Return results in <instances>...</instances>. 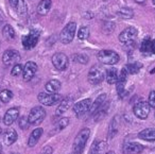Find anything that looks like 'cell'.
Returning <instances> with one entry per match:
<instances>
[{
	"instance_id": "obj_43",
	"label": "cell",
	"mask_w": 155,
	"mask_h": 154,
	"mask_svg": "<svg viewBox=\"0 0 155 154\" xmlns=\"http://www.w3.org/2000/svg\"><path fill=\"white\" fill-rule=\"evenodd\" d=\"M11 154H18V153H16V152H13V153H11Z\"/></svg>"
},
{
	"instance_id": "obj_28",
	"label": "cell",
	"mask_w": 155,
	"mask_h": 154,
	"mask_svg": "<svg viewBox=\"0 0 155 154\" xmlns=\"http://www.w3.org/2000/svg\"><path fill=\"white\" fill-rule=\"evenodd\" d=\"M88 35H89V29L85 26L81 27V28L79 29V31H78V38L81 39V41L86 39L87 37H88Z\"/></svg>"
},
{
	"instance_id": "obj_8",
	"label": "cell",
	"mask_w": 155,
	"mask_h": 154,
	"mask_svg": "<svg viewBox=\"0 0 155 154\" xmlns=\"http://www.w3.org/2000/svg\"><path fill=\"white\" fill-rule=\"evenodd\" d=\"M91 104H93L91 99H84L82 101H79L73 105V113L77 117H82L87 112H89Z\"/></svg>"
},
{
	"instance_id": "obj_11",
	"label": "cell",
	"mask_w": 155,
	"mask_h": 154,
	"mask_svg": "<svg viewBox=\"0 0 155 154\" xmlns=\"http://www.w3.org/2000/svg\"><path fill=\"white\" fill-rule=\"evenodd\" d=\"M20 60V54L18 51L14 49H9L3 53L2 61L5 66H10L12 64H18V61Z\"/></svg>"
},
{
	"instance_id": "obj_26",
	"label": "cell",
	"mask_w": 155,
	"mask_h": 154,
	"mask_svg": "<svg viewBox=\"0 0 155 154\" xmlns=\"http://www.w3.org/2000/svg\"><path fill=\"white\" fill-rule=\"evenodd\" d=\"M118 15L123 19H131L134 16V12L130 8H122L118 11Z\"/></svg>"
},
{
	"instance_id": "obj_1",
	"label": "cell",
	"mask_w": 155,
	"mask_h": 154,
	"mask_svg": "<svg viewBox=\"0 0 155 154\" xmlns=\"http://www.w3.org/2000/svg\"><path fill=\"white\" fill-rule=\"evenodd\" d=\"M91 136V130L87 128L81 130L75 136L74 142H73V153L74 154H82L85 149V146Z\"/></svg>"
},
{
	"instance_id": "obj_35",
	"label": "cell",
	"mask_w": 155,
	"mask_h": 154,
	"mask_svg": "<svg viewBox=\"0 0 155 154\" xmlns=\"http://www.w3.org/2000/svg\"><path fill=\"white\" fill-rule=\"evenodd\" d=\"M22 70H24V67L20 64H16L15 66L13 67V69L11 70V75H13V77H18V75L22 73Z\"/></svg>"
},
{
	"instance_id": "obj_2",
	"label": "cell",
	"mask_w": 155,
	"mask_h": 154,
	"mask_svg": "<svg viewBox=\"0 0 155 154\" xmlns=\"http://www.w3.org/2000/svg\"><path fill=\"white\" fill-rule=\"evenodd\" d=\"M138 31L134 27H127V29L122 31L119 35V41L124 45H132L135 43L136 38H137Z\"/></svg>"
},
{
	"instance_id": "obj_16",
	"label": "cell",
	"mask_w": 155,
	"mask_h": 154,
	"mask_svg": "<svg viewBox=\"0 0 155 154\" xmlns=\"http://www.w3.org/2000/svg\"><path fill=\"white\" fill-rule=\"evenodd\" d=\"M140 51L143 54H155V41L147 38L140 46Z\"/></svg>"
},
{
	"instance_id": "obj_38",
	"label": "cell",
	"mask_w": 155,
	"mask_h": 154,
	"mask_svg": "<svg viewBox=\"0 0 155 154\" xmlns=\"http://www.w3.org/2000/svg\"><path fill=\"white\" fill-rule=\"evenodd\" d=\"M41 154H52V149L50 147H47L44 149V151L41 152Z\"/></svg>"
},
{
	"instance_id": "obj_14",
	"label": "cell",
	"mask_w": 155,
	"mask_h": 154,
	"mask_svg": "<svg viewBox=\"0 0 155 154\" xmlns=\"http://www.w3.org/2000/svg\"><path fill=\"white\" fill-rule=\"evenodd\" d=\"M36 70H37V65L34 62L27 63L24 66V70H22V78H24L25 81H30L34 77Z\"/></svg>"
},
{
	"instance_id": "obj_39",
	"label": "cell",
	"mask_w": 155,
	"mask_h": 154,
	"mask_svg": "<svg viewBox=\"0 0 155 154\" xmlns=\"http://www.w3.org/2000/svg\"><path fill=\"white\" fill-rule=\"evenodd\" d=\"M134 1H135L136 3H143L146 0H134Z\"/></svg>"
},
{
	"instance_id": "obj_18",
	"label": "cell",
	"mask_w": 155,
	"mask_h": 154,
	"mask_svg": "<svg viewBox=\"0 0 155 154\" xmlns=\"http://www.w3.org/2000/svg\"><path fill=\"white\" fill-rule=\"evenodd\" d=\"M43 129L41 128H37L35 129V130H33L32 132H31L30 136H29V139H28V146L29 147H34L35 145H36L37 142H38L39 138L41 137V135H43Z\"/></svg>"
},
{
	"instance_id": "obj_42",
	"label": "cell",
	"mask_w": 155,
	"mask_h": 154,
	"mask_svg": "<svg viewBox=\"0 0 155 154\" xmlns=\"http://www.w3.org/2000/svg\"><path fill=\"white\" fill-rule=\"evenodd\" d=\"M153 5L155 7V0H153Z\"/></svg>"
},
{
	"instance_id": "obj_31",
	"label": "cell",
	"mask_w": 155,
	"mask_h": 154,
	"mask_svg": "<svg viewBox=\"0 0 155 154\" xmlns=\"http://www.w3.org/2000/svg\"><path fill=\"white\" fill-rule=\"evenodd\" d=\"M101 146L102 143H99L98 141H94L93 146L89 149L88 154H100V152H101Z\"/></svg>"
},
{
	"instance_id": "obj_20",
	"label": "cell",
	"mask_w": 155,
	"mask_h": 154,
	"mask_svg": "<svg viewBox=\"0 0 155 154\" xmlns=\"http://www.w3.org/2000/svg\"><path fill=\"white\" fill-rule=\"evenodd\" d=\"M17 139V133L14 129H9L7 132L5 133V137H3V141L7 146H11Z\"/></svg>"
},
{
	"instance_id": "obj_13",
	"label": "cell",
	"mask_w": 155,
	"mask_h": 154,
	"mask_svg": "<svg viewBox=\"0 0 155 154\" xmlns=\"http://www.w3.org/2000/svg\"><path fill=\"white\" fill-rule=\"evenodd\" d=\"M18 117H19V109L16 107H12L5 112V117H3V123L5 126H11L18 119Z\"/></svg>"
},
{
	"instance_id": "obj_25",
	"label": "cell",
	"mask_w": 155,
	"mask_h": 154,
	"mask_svg": "<svg viewBox=\"0 0 155 154\" xmlns=\"http://www.w3.org/2000/svg\"><path fill=\"white\" fill-rule=\"evenodd\" d=\"M2 33H3V36H5L8 41H11V39L15 38V31H14L13 27L10 26V25H7V26L3 27Z\"/></svg>"
},
{
	"instance_id": "obj_4",
	"label": "cell",
	"mask_w": 155,
	"mask_h": 154,
	"mask_svg": "<svg viewBox=\"0 0 155 154\" xmlns=\"http://www.w3.org/2000/svg\"><path fill=\"white\" fill-rule=\"evenodd\" d=\"M75 31H77V25H75V22H69V24H67L66 27L63 29L60 34L61 42L63 44H65V45L71 43L75 35Z\"/></svg>"
},
{
	"instance_id": "obj_17",
	"label": "cell",
	"mask_w": 155,
	"mask_h": 154,
	"mask_svg": "<svg viewBox=\"0 0 155 154\" xmlns=\"http://www.w3.org/2000/svg\"><path fill=\"white\" fill-rule=\"evenodd\" d=\"M73 100L72 98H65L62 99L60 103H58V106L56 107V111H55V115L56 116H60L62 114H64L65 112H67L69 109V107L72 105Z\"/></svg>"
},
{
	"instance_id": "obj_7",
	"label": "cell",
	"mask_w": 155,
	"mask_h": 154,
	"mask_svg": "<svg viewBox=\"0 0 155 154\" xmlns=\"http://www.w3.org/2000/svg\"><path fill=\"white\" fill-rule=\"evenodd\" d=\"M88 82L93 85L100 84L105 78V72L104 70L99 66H94L88 72Z\"/></svg>"
},
{
	"instance_id": "obj_10",
	"label": "cell",
	"mask_w": 155,
	"mask_h": 154,
	"mask_svg": "<svg viewBox=\"0 0 155 154\" xmlns=\"http://www.w3.org/2000/svg\"><path fill=\"white\" fill-rule=\"evenodd\" d=\"M68 62L69 60L67 55L62 52H58L52 56V64L58 70H65L68 67Z\"/></svg>"
},
{
	"instance_id": "obj_30",
	"label": "cell",
	"mask_w": 155,
	"mask_h": 154,
	"mask_svg": "<svg viewBox=\"0 0 155 154\" xmlns=\"http://www.w3.org/2000/svg\"><path fill=\"white\" fill-rule=\"evenodd\" d=\"M72 61L81 63V64H86V63L88 62V56L84 55V54H73Z\"/></svg>"
},
{
	"instance_id": "obj_44",
	"label": "cell",
	"mask_w": 155,
	"mask_h": 154,
	"mask_svg": "<svg viewBox=\"0 0 155 154\" xmlns=\"http://www.w3.org/2000/svg\"><path fill=\"white\" fill-rule=\"evenodd\" d=\"M0 133H1V129H0Z\"/></svg>"
},
{
	"instance_id": "obj_23",
	"label": "cell",
	"mask_w": 155,
	"mask_h": 154,
	"mask_svg": "<svg viewBox=\"0 0 155 154\" xmlns=\"http://www.w3.org/2000/svg\"><path fill=\"white\" fill-rule=\"evenodd\" d=\"M51 9V0H41L37 5V13L39 15H46Z\"/></svg>"
},
{
	"instance_id": "obj_29",
	"label": "cell",
	"mask_w": 155,
	"mask_h": 154,
	"mask_svg": "<svg viewBox=\"0 0 155 154\" xmlns=\"http://www.w3.org/2000/svg\"><path fill=\"white\" fill-rule=\"evenodd\" d=\"M140 67H141V65L138 64V63H134V64H129L125 66V69H127V73H137L138 71H139Z\"/></svg>"
},
{
	"instance_id": "obj_40",
	"label": "cell",
	"mask_w": 155,
	"mask_h": 154,
	"mask_svg": "<svg viewBox=\"0 0 155 154\" xmlns=\"http://www.w3.org/2000/svg\"><path fill=\"white\" fill-rule=\"evenodd\" d=\"M106 154H115V152L114 151H110V152H107Z\"/></svg>"
},
{
	"instance_id": "obj_6",
	"label": "cell",
	"mask_w": 155,
	"mask_h": 154,
	"mask_svg": "<svg viewBox=\"0 0 155 154\" xmlns=\"http://www.w3.org/2000/svg\"><path fill=\"white\" fill-rule=\"evenodd\" d=\"M62 96L58 94H49V92H41L38 95V101L43 105L46 106H52L54 104H58L62 101Z\"/></svg>"
},
{
	"instance_id": "obj_3",
	"label": "cell",
	"mask_w": 155,
	"mask_h": 154,
	"mask_svg": "<svg viewBox=\"0 0 155 154\" xmlns=\"http://www.w3.org/2000/svg\"><path fill=\"white\" fill-rule=\"evenodd\" d=\"M46 117V111L44 107L41 106H35L30 111L28 116V120L30 124L32 126H37V124L41 123L43 120Z\"/></svg>"
},
{
	"instance_id": "obj_45",
	"label": "cell",
	"mask_w": 155,
	"mask_h": 154,
	"mask_svg": "<svg viewBox=\"0 0 155 154\" xmlns=\"http://www.w3.org/2000/svg\"><path fill=\"white\" fill-rule=\"evenodd\" d=\"M71 154H74V153H71Z\"/></svg>"
},
{
	"instance_id": "obj_15",
	"label": "cell",
	"mask_w": 155,
	"mask_h": 154,
	"mask_svg": "<svg viewBox=\"0 0 155 154\" xmlns=\"http://www.w3.org/2000/svg\"><path fill=\"white\" fill-rule=\"evenodd\" d=\"M143 151V146L137 142H127L123 146L124 154H139Z\"/></svg>"
},
{
	"instance_id": "obj_19",
	"label": "cell",
	"mask_w": 155,
	"mask_h": 154,
	"mask_svg": "<svg viewBox=\"0 0 155 154\" xmlns=\"http://www.w3.org/2000/svg\"><path fill=\"white\" fill-rule=\"evenodd\" d=\"M105 99H106V95L105 94L100 95V96L96 99L95 102L91 104V109H89V113H91V114H96V113H97V112L99 111L100 107L104 104V102H105Z\"/></svg>"
},
{
	"instance_id": "obj_9",
	"label": "cell",
	"mask_w": 155,
	"mask_h": 154,
	"mask_svg": "<svg viewBox=\"0 0 155 154\" xmlns=\"http://www.w3.org/2000/svg\"><path fill=\"white\" fill-rule=\"evenodd\" d=\"M134 114L139 119H146L150 113V105L147 101H139L134 105Z\"/></svg>"
},
{
	"instance_id": "obj_12",
	"label": "cell",
	"mask_w": 155,
	"mask_h": 154,
	"mask_svg": "<svg viewBox=\"0 0 155 154\" xmlns=\"http://www.w3.org/2000/svg\"><path fill=\"white\" fill-rule=\"evenodd\" d=\"M39 38V33L37 31H31L28 35H25L22 37V46L25 49H32L35 47L38 42Z\"/></svg>"
},
{
	"instance_id": "obj_37",
	"label": "cell",
	"mask_w": 155,
	"mask_h": 154,
	"mask_svg": "<svg viewBox=\"0 0 155 154\" xmlns=\"http://www.w3.org/2000/svg\"><path fill=\"white\" fill-rule=\"evenodd\" d=\"M9 1H10V5L13 8H17L18 3H19V0H9Z\"/></svg>"
},
{
	"instance_id": "obj_33",
	"label": "cell",
	"mask_w": 155,
	"mask_h": 154,
	"mask_svg": "<svg viewBox=\"0 0 155 154\" xmlns=\"http://www.w3.org/2000/svg\"><path fill=\"white\" fill-rule=\"evenodd\" d=\"M69 123L68 118H61L60 120H58V122L55 123V126L58 130H63L64 128H66Z\"/></svg>"
},
{
	"instance_id": "obj_24",
	"label": "cell",
	"mask_w": 155,
	"mask_h": 154,
	"mask_svg": "<svg viewBox=\"0 0 155 154\" xmlns=\"http://www.w3.org/2000/svg\"><path fill=\"white\" fill-rule=\"evenodd\" d=\"M118 78H119L118 70L116 68H110L106 71L105 79L108 84H116L117 81H118Z\"/></svg>"
},
{
	"instance_id": "obj_27",
	"label": "cell",
	"mask_w": 155,
	"mask_h": 154,
	"mask_svg": "<svg viewBox=\"0 0 155 154\" xmlns=\"http://www.w3.org/2000/svg\"><path fill=\"white\" fill-rule=\"evenodd\" d=\"M13 98V92L9 89H3L0 92V100L3 103H8L11 99Z\"/></svg>"
},
{
	"instance_id": "obj_5",
	"label": "cell",
	"mask_w": 155,
	"mask_h": 154,
	"mask_svg": "<svg viewBox=\"0 0 155 154\" xmlns=\"http://www.w3.org/2000/svg\"><path fill=\"white\" fill-rule=\"evenodd\" d=\"M98 60L105 65H115L118 63L119 55L112 50H101L98 53Z\"/></svg>"
},
{
	"instance_id": "obj_21",
	"label": "cell",
	"mask_w": 155,
	"mask_h": 154,
	"mask_svg": "<svg viewBox=\"0 0 155 154\" xmlns=\"http://www.w3.org/2000/svg\"><path fill=\"white\" fill-rule=\"evenodd\" d=\"M138 137L140 139L148 141H154L155 140V129H146L142 130L141 132H139Z\"/></svg>"
},
{
	"instance_id": "obj_22",
	"label": "cell",
	"mask_w": 155,
	"mask_h": 154,
	"mask_svg": "<svg viewBox=\"0 0 155 154\" xmlns=\"http://www.w3.org/2000/svg\"><path fill=\"white\" fill-rule=\"evenodd\" d=\"M46 90L49 94H58V92L61 88V82L58 80H50L45 86Z\"/></svg>"
},
{
	"instance_id": "obj_41",
	"label": "cell",
	"mask_w": 155,
	"mask_h": 154,
	"mask_svg": "<svg viewBox=\"0 0 155 154\" xmlns=\"http://www.w3.org/2000/svg\"><path fill=\"white\" fill-rule=\"evenodd\" d=\"M0 154H2V150H1V147H0Z\"/></svg>"
},
{
	"instance_id": "obj_34",
	"label": "cell",
	"mask_w": 155,
	"mask_h": 154,
	"mask_svg": "<svg viewBox=\"0 0 155 154\" xmlns=\"http://www.w3.org/2000/svg\"><path fill=\"white\" fill-rule=\"evenodd\" d=\"M17 9H18V13H19L20 15H25V14H27L28 7H27L25 0H19V3H18V5H17Z\"/></svg>"
},
{
	"instance_id": "obj_32",
	"label": "cell",
	"mask_w": 155,
	"mask_h": 154,
	"mask_svg": "<svg viewBox=\"0 0 155 154\" xmlns=\"http://www.w3.org/2000/svg\"><path fill=\"white\" fill-rule=\"evenodd\" d=\"M18 126H19V128L22 129V130H27V129L30 126V122H29L28 118H27L26 116L20 117L19 119H18Z\"/></svg>"
},
{
	"instance_id": "obj_36",
	"label": "cell",
	"mask_w": 155,
	"mask_h": 154,
	"mask_svg": "<svg viewBox=\"0 0 155 154\" xmlns=\"http://www.w3.org/2000/svg\"><path fill=\"white\" fill-rule=\"evenodd\" d=\"M150 107H155V90H152L149 95V101H148Z\"/></svg>"
}]
</instances>
